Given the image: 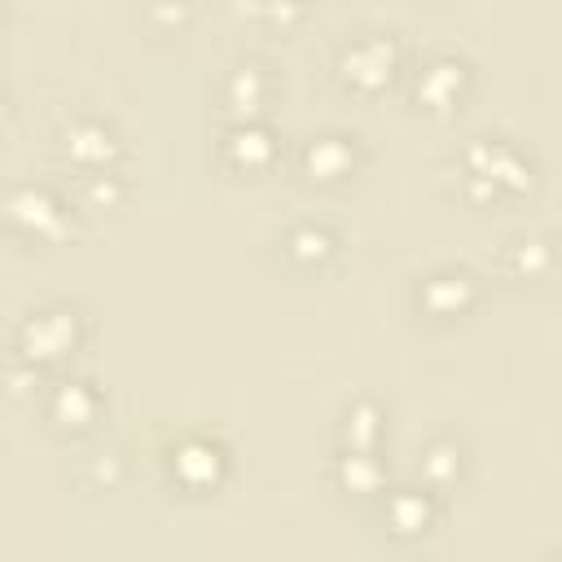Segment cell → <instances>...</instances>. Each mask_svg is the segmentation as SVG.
<instances>
[{
    "mask_svg": "<svg viewBox=\"0 0 562 562\" xmlns=\"http://www.w3.org/2000/svg\"><path fill=\"white\" fill-rule=\"evenodd\" d=\"M83 329H88L83 316H79L75 307L57 303V307L31 312V316L18 325V351H22V360H26L31 369H35V364H57V360H66V356L79 351Z\"/></svg>",
    "mask_w": 562,
    "mask_h": 562,
    "instance_id": "obj_1",
    "label": "cell"
},
{
    "mask_svg": "<svg viewBox=\"0 0 562 562\" xmlns=\"http://www.w3.org/2000/svg\"><path fill=\"white\" fill-rule=\"evenodd\" d=\"M395 70H400V48L391 35H360L338 53V79L360 97L391 88Z\"/></svg>",
    "mask_w": 562,
    "mask_h": 562,
    "instance_id": "obj_2",
    "label": "cell"
},
{
    "mask_svg": "<svg viewBox=\"0 0 562 562\" xmlns=\"http://www.w3.org/2000/svg\"><path fill=\"white\" fill-rule=\"evenodd\" d=\"M66 215H70V206H66L48 184H22V189H13V193L4 198V220H9V228L22 233V237H40V241L61 237Z\"/></svg>",
    "mask_w": 562,
    "mask_h": 562,
    "instance_id": "obj_3",
    "label": "cell"
},
{
    "mask_svg": "<svg viewBox=\"0 0 562 562\" xmlns=\"http://www.w3.org/2000/svg\"><path fill=\"white\" fill-rule=\"evenodd\" d=\"M465 180L470 184H483L487 198L496 202L501 193H522L527 189V162L509 145L479 136V145L465 149Z\"/></svg>",
    "mask_w": 562,
    "mask_h": 562,
    "instance_id": "obj_4",
    "label": "cell"
},
{
    "mask_svg": "<svg viewBox=\"0 0 562 562\" xmlns=\"http://www.w3.org/2000/svg\"><path fill=\"white\" fill-rule=\"evenodd\" d=\"M171 474L180 487L189 492H211L224 483L228 474V452L220 439H206V435H184L176 448H171Z\"/></svg>",
    "mask_w": 562,
    "mask_h": 562,
    "instance_id": "obj_5",
    "label": "cell"
},
{
    "mask_svg": "<svg viewBox=\"0 0 562 562\" xmlns=\"http://www.w3.org/2000/svg\"><path fill=\"white\" fill-rule=\"evenodd\" d=\"M360 167V145L347 132H321L299 145V171L312 184H338Z\"/></svg>",
    "mask_w": 562,
    "mask_h": 562,
    "instance_id": "obj_6",
    "label": "cell"
},
{
    "mask_svg": "<svg viewBox=\"0 0 562 562\" xmlns=\"http://www.w3.org/2000/svg\"><path fill=\"white\" fill-rule=\"evenodd\" d=\"M61 154H66L83 176H101V171H114L119 136H114V127L101 123V119H75V123L61 132Z\"/></svg>",
    "mask_w": 562,
    "mask_h": 562,
    "instance_id": "obj_7",
    "label": "cell"
},
{
    "mask_svg": "<svg viewBox=\"0 0 562 562\" xmlns=\"http://www.w3.org/2000/svg\"><path fill=\"white\" fill-rule=\"evenodd\" d=\"M474 299H479L474 277H470V272H461V268H439V272H430V277L417 285V303H422L430 316H439V321L470 312V307H474Z\"/></svg>",
    "mask_w": 562,
    "mask_h": 562,
    "instance_id": "obj_8",
    "label": "cell"
},
{
    "mask_svg": "<svg viewBox=\"0 0 562 562\" xmlns=\"http://www.w3.org/2000/svg\"><path fill=\"white\" fill-rule=\"evenodd\" d=\"M224 162L233 167V171H263V167H272L277 162V136L255 119V123H233L228 132H224Z\"/></svg>",
    "mask_w": 562,
    "mask_h": 562,
    "instance_id": "obj_9",
    "label": "cell"
},
{
    "mask_svg": "<svg viewBox=\"0 0 562 562\" xmlns=\"http://www.w3.org/2000/svg\"><path fill=\"white\" fill-rule=\"evenodd\" d=\"M101 413V391L92 382H79V378H66L48 391V417L66 430H83L92 426Z\"/></svg>",
    "mask_w": 562,
    "mask_h": 562,
    "instance_id": "obj_10",
    "label": "cell"
},
{
    "mask_svg": "<svg viewBox=\"0 0 562 562\" xmlns=\"http://www.w3.org/2000/svg\"><path fill=\"white\" fill-rule=\"evenodd\" d=\"M272 97V79L263 66H233L224 79V105L233 110V123H255L263 101Z\"/></svg>",
    "mask_w": 562,
    "mask_h": 562,
    "instance_id": "obj_11",
    "label": "cell"
},
{
    "mask_svg": "<svg viewBox=\"0 0 562 562\" xmlns=\"http://www.w3.org/2000/svg\"><path fill=\"white\" fill-rule=\"evenodd\" d=\"M435 522V492L430 487H395L386 496V527L395 536H422Z\"/></svg>",
    "mask_w": 562,
    "mask_h": 562,
    "instance_id": "obj_12",
    "label": "cell"
},
{
    "mask_svg": "<svg viewBox=\"0 0 562 562\" xmlns=\"http://www.w3.org/2000/svg\"><path fill=\"white\" fill-rule=\"evenodd\" d=\"M461 83H465V66L457 57H435L417 70V101L426 110H448V105H457Z\"/></svg>",
    "mask_w": 562,
    "mask_h": 562,
    "instance_id": "obj_13",
    "label": "cell"
},
{
    "mask_svg": "<svg viewBox=\"0 0 562 562\" xmlns=\"http://www.w3.org/2000/svg\"><path fill=\"white\" fill-rule=\"evenodd\" d=\"M382 439H386V413L373 400L351 404L342 417V448L347 452H378Z\"/></svg>",
    "mask_w": 562,
    "mask_h": 562,
    "instance_id": "obj_14",
    "label": "cell"
},
{
    "mask_svg": "<svg viewBox=\"0 0 562 562\" xmlns=\"http://www.w3.org/2000/svg\"><path fill=\"white\" fill-rule=\"evenodd\" d=\"M334 479H338V487H347V492H378L382 487V479H386V470H382V461H378V452H338V461H334Z\"/></svg>",
    "mask_w": 562,
    "mask_h": 562,
    "instance_id": "obj_15",
    "label": "cell"
},
{
    "mask_svg": "<svg viewBox=\"0 0 562 562\" xmlns=\"http://www.w3.org/2000/svg\"><path fill=\"white\" fill-rule=\"evenodd\" d=\"M334 233L329 228H321V224H299L290 237H285V250L299 259V263H321V259H329L334 255Z\"/></svg>",
    "mask_w": 562,
    "mask_h": 562,
    "instance_id": "obj_16",
    "label": "cell"
},
{
    "mask_svg": "<svg viewBox=\"0 0 562 562\" xmlns=\"http://www.w3.org/2000/svg\"><path fill=\"white\" fill-rule=\"evenodd\" d=\"M422 474H426V487L430 492L448 487L461 474V448L457 443H430L426 457H422Z\"/></svg>",
    "mask_w": 562,
    "mask_h": 562,
    "instance_id": "obj_17",
    "label": "cell"
}]
</instances>
